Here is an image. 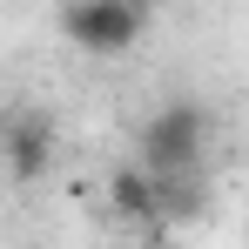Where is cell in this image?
<instances>
[{"mask_svg":"<svg viewBox=\"0 0 249 249\" xmlns=\"http://www.w3.org/2000/svg\"><path fill=\"white\" fill-rule=\"evenodd\" d=\"M202 148H209V115L196 101H175L162 108L155 122L142 128V162L148 175H175V168H202Z\"/></svg>","mask_w":249,"mask_h":249,"instance_id":"obj_1","label":"cell"},{"mask_svg":"<svg viewBox=\"0 0 249 249\" xmlns=\"http://www.w3.org/2000/svg\"><path fill=\"white\" fill-rule=\"evenodd\" d=\"M142 7H128V0H68L61 7V34L88 54H128V47L142 41Z\"/></svg>","mask_w":249,"mask_h":249,"instance_id":"obj_2","label":"cell"},{"mask_svg":"<svg viewBox=\"0 0 249 249\" xmlns=\"http://www.w3.org/2000/svg\"><path fill=\"white\" fill-rule=\"evenodd\" d=\"M47 155H54V128H47V115H14V128L0 135V162H7V175L34 182V175L47 168Z\"/></svg>","mask_w":249,"mask_h":249,"instance_id":"obj_3","label":"cell"},{"mask_svg":"<svg viewBox=\"0 0 249 249\" xmlns=\"http://www.w3.org/2000/svg\"><path fill=\"white\" fill-rule=\"evenodd\" d=\"M202 209H209V182H202V168L155 175V222H196Z\"/></svg>","mask_w":249,"mask_h":249,"instance_id":"obj_4","label":"cell"},{"mask_svg":"<svg viewBox=\"0 0 249 249\" xmlns=\"http://www.w3.org/2000/svg\"><path fill=\"white\" fill-rule=\"evenodd\" d=\"M108 202H115V215L122 222H155V175L148 168H115V182H108Z\"/></svg>","mask_w":249,"mask_h":249,"instance_id":"obj_5","label":"cell"},{"mask_svg":"<svg viewBox=\"0 0 249 249\" xmlns=\"http://www.w3.org/2000/svg\"><path fill=\"white\" fill-rule=\"evenodd\" d=\"M128 7H148V0H128Z\"/></svg>","mask_w":249,"mask_h":249,"instance_id":"obj_6","label":"cell"}]
</instances>
